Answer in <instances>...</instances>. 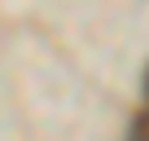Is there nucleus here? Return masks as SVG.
<instances>
[{
  "label": "nucleus",
  "instance_id": "nucleus-1",
  "mask_svg": "<svg viewBox=\"0 0 149 141\" xmlns=\"http://www.w3.org/2000/svg\"><path fill=\"white\" fill-rule=\"evenodd\" d=\"M145 84H149V80H145Z\"/></svg>",
  "mask_w": 149,
  "mask_h": 141
}]
</instances>
